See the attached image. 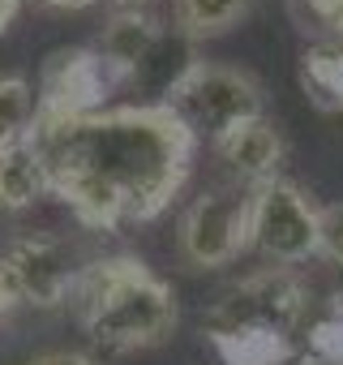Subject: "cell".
<instances>
[{
	"label": "cell",
	"instance_id": "23",
	"mask_svg": "<svg viewBox=\"0 0 343 365\" xmlns=\"http://www.w3.org/2000/svg\"><path fill=\"white\" fill-rule=\"evenodd\" d=\"M287 365H330L326 356H317V352H300V356H292Z\"/></svg>",
	"mask_w": 343,
	"mask_h": 365
},
{
	"label": "cell",
	"instance_id": "21",
	"mask_svg": "<svg viewBox=\"0 0 343 365\" xmlns=\"http://www.w3.org/2000/svg\"><path fill=\"white\" fill-rule=\"evenodd\" d=\"M103 5H107L112 14H146L150 0H103Z\"/></svg>",
	"mask_w": 343,
	"mask_h": 365
},
{
	"label": "cell",
	"instance_id": "5",
	"mask_svg": "<svg viewBox=\"0 0 343 365\" xmlns=\"http://www.w3.org/2000/svg\"><path fill=\"white\" fill-rule=\"evenodd\" d=\"M176 245L181 258L198 271L232 267L245 250H253V190L241 185L202 190L181 215Z\"/></svg>",
	"mask_w": 343,
	"mask_h": 365
},
{
	"label": "cell",
	"instance_id": "22",
	"mask_svg": "<svg viewBox=\"0 0 343 365\" xmlns=\"http://www.w3.org/2000/svg\"><path fill=\"white\" fill-rule=\"evenodd\" d=\"M35 5H48V9H90L99 0H35Z\"/></svg>",
	"mask_w": 343,
	"mask_h": 365
},
{
	"label": "cell",
	"instance_id": "14",
	"mask_svg": "<svg viewBox=\"0 0 343 365\" xmlns=\"http://www.w3.org/2000/svg\"><path fill=\"white\" fill-rule=\"evenodd\" d=\"M35 125V91L26 78H0V150L22 142Z\"/></svg>",
	"mask_w": 343,
	"mask_h": 365
},
{
	"label": "cell",
	"instance_id": "2",
	"mask_svg": "<svg viewBox=\"0 0 343 365\" xmlns=\"http://www.w3.org/2000/svg\"><path fill=\"white\" fill-rule=\"evenodd\" d=\"M78 314L86 335L107 352H142L176 331V292L142 258H99L78 279Z\"/></svg>",
	"mask_w": 343,
	"mask_h": 365
},
{
	"label": "cell",
	"instance_id": "10",
	"mask_svg": "<svg viewBox=\"0 0 343 365\" xmlns=\"http://www.w3.org/2000/svg\"><path fill=\"white\" fill-rule=\"evenodd\" d=\"M48 194H52V176L31 133L0 150V211H31Z\"/></svg>",
	"mask_w": 343,
	"mask_h": 365
},
{
	"label": "cell",
	"instance_id": "6",
	"mask_svg": "<svg viewBox=\"0 0 343 365\" xmlns=\"http://www.w3.org/2000/svg\"><path fill=\"white\" fill-rule=\"evenodd\" d=\"M116 86H125V82L103 61L99 48H60L43 65L39 95H35V125L31 129H52V125L103 112L107 95Z\"/></svg>",
	"mask_w": 343,
	"mask_h": 365
},
{
	"label": "cell",
	"instance_id": "7",
	"mask_svg": "<svg viewBox=\"0 0 343 365\" xmlns=\"http://www.w3.org/2000/svg\"><path fill=\"white\" fill-rule=\"evenodd\" d=\"M253 250L279 267L317 258V207L300 185L275 176L253 190Z\"/></svg>",
	"mask_w": 343,
	"mask_h": 365
},
{
	"label": "cell",
	"instance_id": "11",
	"mask_svg": "<svg viewBox=\"0 0 343 365\" xmlns=\"http://www.w3.org/2000/svg\"><path fill=\"white\" fill-rule=\"evenodd\" d=\"M300 86L317 112H343V39H322L300 52Z\"/></svg>",
	"mask_w": 343,
	"mask_h": 365
},
{
	"label": "cell",
	"instance_id": "15",
	"mask_svg": "<svg viewBox=\"0 0 343 365\" xmlns=\"http://www.w3.org/2000/svg\"><path fill=\"white\" fill-rule=\"evenodd\" d=\"M317 254L343 271V202L317 207Z\"/></svg>",
	"mask_w": 343,
	"mask_h": 365
},
{
	"label": "cell",
	"instance_id": "20",
	"mask_svg": "<svg viewBox=\"0 0 343 365\" xmlns=\"http://www.w3.org/2000/svg\"><path fill=\"white\" fill-rule=\"evenodd\" d=\"M22 5H26V0H0V35L14 26V18L22 14Z\"/></svg>",
	"mask_w": 343,
	"mask_h": 365
},
{
	"label": "cell",
	"instance_id": "13",
	"mask_svg": "<svg viewBox=\"0 0 343 365\" xmlns=\"http://www.w3.org/2000/svg\"><path fill=\"white\" fill-rule=\"evenodd\" d=\"M206 339L223 356V365H287L292 361V339H283V335L228 331V335H206Z\"/></svg>",
	"mask_w": 343,
	"mask_h": 365
},
{
	"label": "cell",
	"instance_id": "19",
	"mask_svg": "<svg viewBox=\"0 0 343 365\" xmlns=\"http://www.w3.org/2000/svg\"><path fill=\"white\" fill-rule=\"evenodd\" d=\"M31 365H95V361L82 356V352H43V356H35Z\"/></svg>",
	"mask_w": 343,
	"mask_h": 365
},
{
	"label": "cell",
	"instance_id": "8",
	"mask_svg": "<svg viewBox=\"0 0 343 365\" xmlns=\"http://www.w3.org/2000/svg\"><path fill=\"white\" fill-rule=\"evenodd\" d=\"M5 271L14 275L22 301H31L39 309H60L65 301H73L86 267H78L69 241H60L52 232H22L5 250Z\"/></svg>",
	"mask_w": 343,
	"mask_h": 365
},
{
	"label": "cell",
	"instance_id": "9",
	"mask_svg": "<svg viewBox=\"0 0 343 365\" xmlns=\"http://www.w3.org/2000/svg\"><path fill=\"white\" fill-rule=\"evenodd\" d=\"M215 155L245 180L249 190L266 185V180L279 176V163H283V138L279 129L262 116V120H245L236 125L232 133H223L219 142H211Z\"/></svg>",
	"mask_w": 343,
	"mask_h": 365
},
{
	"label": "cell",
	"instance_id": "18",
	"mask_svg": "<svg viewBox=\"0 0 343 365\" xmlns=\"http://www.w3.org/2000/svg\"><path fill=\"white\" fill-rule=\"evenodd\" d=\"M22 301V292H18V284H14V275L5 271V262H0V318H5L14 305Z\"/></svg>",
	"mask_w": 343,
	"mask_h": 365
},
{
	"label": "cell",
	"instance_id": "24",
	"mask_svg": "<svg viewBox=\"0 0 343 365\" xmlns=\"http://www.w3.org/2000/svg\"><path fill=\"white\" fill-rule=\"evenodd\" d=\"M334 301H339V305H334V314H339V318H343V297H334Z\"/></svg>",
	"mask_w": 343,
	"mask_h": 365
},
{
	"label": "cell",
	"instance_id": "4",
	"mask_svg": "<svg viewBox=\"0 0 343 365\" xmlns=\"http://www.w3.org/2000/svg\"><path fill=\"white\" fill-rule=\"evenodd\" d=\"M309 284L300 279L296 267H266L232 284L206 314H202V335H228V331H266L292 339L300 322L309 318Z\"/></svg>",
	"mask_w": 343,
	"mask_h": 365
},
{
	"label": "cell",
	"instance_id": "16",
	"mask_svg": "<svg viewBox=\"0 0 343 365\" xmlns=\"http://www.w3.org/2000/svg\"><path fill=\"white\" fill-rule=\"evenodd\" d=\"M309 352L326 356L330 365H343V318H339V314L313 322V331H309Z\"/></svg>",
	"mask_w": 343,
	"mask_h": 365
},
{
	"label": "cell",
	"instance_id": "1",
	"mask_svg": "<svg viewBox=\"0 0 343 365\" xmlns=\"http://www.w3.org/2000/svg\"><path fill=\"white\" fill-rule=\"evenodd\" d=\"M52 194L99 232L154 220L185 185L198 138L163 103L103 108L82 120L31 129Z\"/></svg>",
	"mask_w": 343,
	"mask_h": 365
},
{
	"label": "cell",
	"instance_id": "12",
	"mask_svg": "<svg viewBox=\"0 0 343 365\" xmlns=\"http://www.w3.org/2000/svg\"><path fill=\"white\" fill-rule=\"evenodd\" d=\"M253 5L258 0H176V9H172V31L181 39H189V43L219 39L232 26H241L253 14Z\"/></svg>",
	"mask_w": 343,
	"mask_h": 365
},
{
	"label": "cell",
	"instance_id": "3",
	"mask_svg": "<svg viewBox=\"0 0 343 365\" xmlns=\"http://www.w3.org/2000/svg\"><path fill=\"white\" fill-rule=\"evenodd\" d=\"M159 103L176 112L198 142L202 138L219 142L236 125L266 116V95H262L258 78H249L245 69H232V65H215V61H194L167 86V95Z\"/></svg>",
	"mask_w": 343,
	"mask_h": 365
},
{
	"label": "cell",
	"instance_id": "17",
	"mask_svg": "<svg viewBox=\"0 0 343 365\" xmlns=\"http://www.w3.org/2000/svg\"><path fill=\"white\" fill-rule=\"evenodd\" d=\"M300 9H305L322 31H330L334 39H343V0H300Z\"/></svg>",
	"mask_w": 343,
	"mask_h": 365
}]
</instances>
